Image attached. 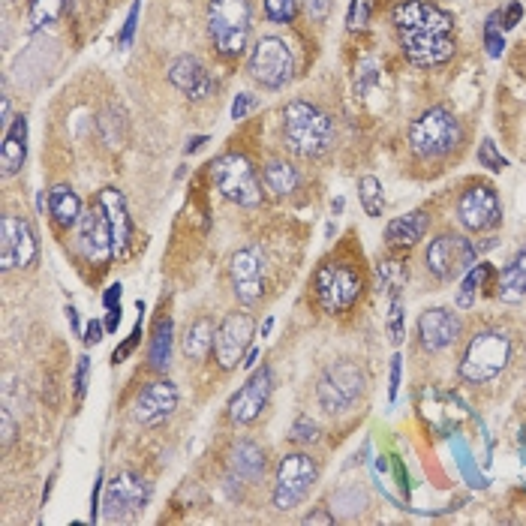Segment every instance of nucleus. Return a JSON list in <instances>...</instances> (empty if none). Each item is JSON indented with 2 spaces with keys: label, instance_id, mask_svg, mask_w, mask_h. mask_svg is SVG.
I'll list each match as a JSON object with an SVG mask.
<instances>
[{
  "label": "nucleus",
  "instance_id": "e433bc0d",
  "mask_svg": "<svg viewBox=\"0 0 526 526\" xmlns=\"http://www.w3.org/2000/svg\"><path fill=\"white\" fill-rule=\"evenodd\" d=\"M403 301H400V295L394 292V298H391V310H388V334H391V343H400L403 340V334H406V328H403Z\"/></svg>",
  "mask_w": 526,
  "mask_h": 526
},
{
  "label": "nucleus",
  "instance_id": "603ef678",
  "mask_svg": "<svg viewBox=\"0 0 526 526\" xmlns=\"http://www.w3.org/2000/svg\"><path fill=\"white\" fill-rule=\"evenodd\" d=\"M304 523H334V517H331V514H325V511H313V514H307V517H304Z\"/></svg>",
  "mask_w": 526,
  "mask_h": 526
},
{
  "label": "nucleus",
  "instance_id": "7c9ffc66",
  "mask_svg": "<svg viewBox=\"0 0 526 526\" xmlns=\"http://www.w3.org/2000/svg\"><path fill=\"white\" fill-rule=\"evenodd\" d=\"M358 199H361V208L367 217H382L385 211V196H382V184L373 178V175H364L358 181Z\"/></svg>",
  "mask_w": 526,
  "mask_h": 526
},
{
  "label": "nucleus",
  "instance_id": "bb28decb",
  "mask_svg": "<svg viewBox=\"0 0 526 526\" xmlns=\"http://www.w3.org/2000/svg\"><path fill=\"white\" fill-rule=\"evenodd\" d=\"M496 295L505 301V304H517L526 298V250H520L499 274V283H496Z\"/></svg>",
  "mask_w": 526,
  "mask_h": 526
},
{
  "label": "nucleus",
  "instance_id": "de8ad7c7",
  "mask_svg": "<svg viewBox=\"0 0 526 526\" xmlns=\"http://www.w3.org/2000/svg\"><path fill=\"white\" fill-rule=\"evenodd\" d=\"M520 16H523V7H520V4H511V7L505 10V16H502V28L511 31V28L520 22Z\"/></svg>",
  "mask_w": 526,
  "mask_h": 526
},
{
  "label": "nucleus",
  "instance_id": "79ce46f5",
  "mask_svg": "<svg viewBox=\"0 0 526 526\" xmlns=\"http://www.w3.org/2000/svg\"><path fill=\"white\" fill-rule=\"evenodd\" d=\"M13 436H16V424H13V415L4 409L0 412V442H4V448L13 442Z\"/></svg>",
  "mask_w": 526,
  "mask_h": 526
},
{
  "label": "nucleus",
  "instance_id": "f03ea898",
  "mask_svg": "<svg viewBox=\"0 0 526 526\" xmlns=\"http://www.w3.org/2000/svg\"><path fill=\"white\" fill-rule=\"evenodd\" d=\"M283 139L295 157H319L334 142V121L319 106L295 100L283 109Z\"/></svg>",
  "mask_w": 526,
  "mask_h": 526
},
{
  "label": "nucleus",
  "instance_id": "6e6d98bb",
  "mask_svg": "<svg viewBox=\"0 0 526 526\" xmlns=\"http://www.w3.org/2000/svg\"><path fill=\"white\" fill-rule=\"evenodd\" d=\"M7 4H13V0H7Z\"/></svg>",
  "mask_w": 526,
  "mask_h": 526
},
{
  "label": "nucleus",
  "instance_id": "3c124183",
  "mask_svg": "<svg viewBox=\"0 0 526 526\" xmlns=\"http://www.w3.org/2000/svg\"><path fill=\"white\" fill-rule=\"evenodd\" d=\"M121 325V307H109V316H106V331H118Z\"/></svg>",
  "mask_w": 526,
  "mask_h": 526
},
{
  "label": "nucleus",
  "instance_id": "c03bdc74",
  "mask_svg": "<svg viewBox=\"0 0 526 526\" xmlns=\"http://www.w3.org/2000/svg\"><path fill=\"white\" fill-rule=\"evenodd\" d=\"M85 388H88V358L82 355L79 358V370H76V397L79 400L85 397Z\"/></svg>",
  "mask_w": 526,
  "mask_h": 526
},
{
  "label": "nucleus",
  "instance_id": "f8f14e48",
  "mask_svg": "<svg viewBox=\"0 0 526 526\" xmlns=\"http://www.w3.org/2000/svg\"><path fill=\"white\" fill-rule=\"evenodd\" d=\"M253 331H256V322L250 313H229L220 325H217V334H214V358L223 370H232L238 367V361L244 358V352L250 349V340H253Z\"/></svg>",
  "mask_w": 526,
  "mask_h": 526
},
{
  "label": "nucleus",
  "instance_id": "4468645a",
  "mask_svg": "<svg viewBox=\"0 0 526 526\" xmlns=\"http://www.w3.org/2000/svg\"><path fill=\"white\" fill-rule=\"evenodd\" d=\"M229 277H232L235 298L244 307H253V304L262 301V295H265V262H262V253L256 247H244L229 259Z\"/></svg>",
  "mask_w": 526,
  "mask_h": 526
},
{
  "label": "nucleus",
  "instance_id": "cd10ccee",
  "mask_svg": "<svg viewBox=\"0 0 526 526\" xmlns=\"http://www.w3.org/2000/svg\"><path fill=\"white\" fill-rule=\"evenodd\" d=\"M214 334H217V328L208 316L196 319L184 334V355L193 358V361H205L208 352L214 349Z\"/></svg>",
  "mask_w": 526,
  "mask_h": 526
},
{
  "label": "nucleus",
  "instance_id": "5fc2aeb1",
  "mask_svg": "<svg viewBox=\"0 0 526 526\" xmlns=\"http://www.w3.org/2000/svg\"><path fill=\"white\" fill-rule=\"evenodd\" d=\"M67 316H70V325L79 331V310H76V307H67Z\"/></svg>",
  "mask_w": 526,
  "mask_h": 526
},
{
  "label": "nucleus",
  "instance_id": "a19ab883",
  "mask_svg": "<svg viewBox=\"0 0 526 526\" xmlns=\"http://www.w3.org/2000/svg\"><path fill=\"white\" fill-rule=\"evenodd\" d=\"M304 10L313 22H325L331 13V0H304Z\"/></svg>",
  "mask_w": 526,
  "mask_h": 526
},
{
  "label": "nucleus",
  "instance_id": "ddd939ff",
  "mask_svg": "<svg viewBox=\"0 0 526 526\" xmlns=\"http://www.w3.org/2000/svg\"><path fill=\"white\" fill-rule=\"evenodd\" d=\"M37 259V235L28 220L7 214L0 223V268H28Z\"/></svg>",
  "mask_w": 526,
  "mask_h": 526
},
{
  "label": "nucleus",
  "instance_id": "423d86ee",
  "mask_svg": "<svg viewBox=\"0 0 526 526\" xmlns=\"http://www.w3.org/2000/svg\"><path fill=\"white\" fill-rule=\"evenodd\" d=\"M211 178L229 202H235L241 208L262 205V184H259L256 172H253V166L244 154L217 157L214 166H211Z\"/></svg>",
  "mask_w": 526,
  "mask_h": 526
},
{
  "label": "nucleus",
  "instance_id": "c756f323",
  "mask_svg": "<svg viewBox=\"0 0 526 526\" xmlns=\"http://www.w3.org/2000/svg\"><path fill=\"white\" fill-rule=\"evenodd\" d=\"M151 367L154 370H166L169 361H172V319H160L157 328H154V337H151Z\"/></svg>",
  "mask_w": 526,
  "mask_h": 526
},
{
  "label": "nucleus",
  "instance_id": "37998d69",
  "mask_svg": "<svg viewBox=\"0 0 526 526\" xmlns=\"http://www.w3.org/2000/svg\"><path fill=\"white\" fill-rule=\"evenodd\" d=\"M136 19H139V0L133 4L130 16H127V25H124V34H121V46H130L133 43V31H136Z\"/></svg>",
  "mask_w": 526,
  "mask_h": 526
},
{
  "label": "nucleus",
  "instance_id": "1a4fd4ad",
  "mask_svg": "<svg viewBox=\"0 0 526 526\" xmlns=\"http://www.w3.org/2000/svg\"><path fill=\"white\" fill-rule=\"evenodd\" d=\"M364 370L355 364V361H337L331 367H325L322 379H319V403L325 412H346L361 394H364Z\"/></svg>",
  "mask_w": 526,
  "mask_h": 526
},
{
  "label": "nucleus",
  "instance_id": "aec40b11",
  "mask_svg": "<svg viewBox=\"0 0 526 526\" xmlns=\"http://www.w3.org/2000/svg\"><path fill=\"white\" fill-rule=\"evenodd\" d=\"M457 334H460V319L445 307H433L418 316V337L427 352H442L457 340Z\"/></svg>",
  "mask_w": 526,
  "mask_h": 526
},
{
  "label": "nucleus",
  "instance_id": "09e8293b",
  "mask_svg": "<svg viewBox=\"0 0 526 526\" xmlns=\"http://www.w3.org/2000/svg\"><path fill=\"white\" fill-rule=\"evenodd\" d=\"M397 388H400V355H394V358H391V385H388L391 400L397 397Z\"/></svg>",
  "mask_w": 526,
  "mask_h": 526
},
{
  "label": "nucleus",
  "instance_id": "b1692460",
  "mask_svg": "<svg viewBox=\"0 0 526 526\" xmlns=\"http://www.w3.org/2000/svg\"><path fill=\"white\" fill-rule=\"evenodd\" d=\"M427 226H430L427 211H412V214L394 217L385 226V241L391 247H412V244H418L427 235Z\"/></svg>",
  "mask_w": 526,
  "mask_h": 526
},
{
  "label": "nucleus",
  "instance_id": "9b49d317",
  "mask_svg": "<svg viewBox=\"0 0 526 526\" xmlns=\"http://www.w3.org/2000/svg\"><path fill=\"white\" fill-rule=\"evenodd\" d=\"M250 73L265 88H283L295 73L289 46L280 37H262L250 55Z\"/></svg>",
  "mask_w": 526,
  "mask_h": 526
},
{
  "label": "nucleus",
  "instance_id": "393cba45",
  "mask_svg": "<svg viewBox=\"0 0 526 526\" xmlns=\"http://www.w3.org/2000/svg\"><path fill=\"white\" fill-rule=\"evenodd\" d=\"M229 469H232V475H238L241 481L253 484V481H259L262 472H265V451H262L256 442L241 439V442L229 451Z\"/></svg>",
  "mask_w": 526,
  "mask_h": 526
},
{
  "label": "nucleus",
  "instance_id": "49530a36",
  "mask_svg": "<svg viewBox=\"0 0 526 526\" xmlns=\"http://www.w3.org/2000/svg\"><path fill=\"white\" fill-rule=\"evenodd\" d=\"M250 106H253V97H250V94H241V97L232 103V118H235V121H241V118L250 112Z\"/></svg>",
  "mask_w": 526,
  "mask_h": 526
},
{
  "label": "nucleus",
  "instance_id": "0eeeda50",
  "mask_svg": "<svg viewBox=\"0 0 526 526\" xmlns=\"http://www.w3.org/2000/svg\"><path fill=\"white\" fill-rule=\"evenodd\" d=\"M313 289H316L319 307L325 313L337 316V313H346L361 298L364 283H361L355 268H349L343 262H325L313 277Z\"/></svg>",
  "mask_w": 526,
  "mask_h": 526
},
{
  "label": "nucleus",
  "instance_id": "a18cd8bd",
  "mask_svg": "<svg viewBox=\"0 0 526 526\" xmlns=\"http://www.w3.org/2000/svg\"><path fill=\"white\" fill-rule=\"evenodd\" d=\"M103 331H106L103 322H97V319L88 322V328H85V343H88V346H97V343L103 340Z\"/></svg>",
  "mask_w": 526,
  "mask_h": 526
},
{
  "label": "nucleus",
  "instance_id": "8fccbe9b",
  "mask_svg": "<svg viewBox=\"0 0 526 526\" xmlns=\"http://www.w3.org/2000/svg\"><path fill=\"white\" fill-rule=\"evenodd\" d=\"M103 304H106V307H121V283H115V286H109V289H106Z\"/></svg>",
  "mask_w": 526,
  "mask_h": 526
},
{
  "label": "nucleus",
  "instance_id": "ea45409f",
  "mask_svg": "<svg viewBox=\"0 0 526 526\" xmlns=\"http://www.w3.org/2000/svg\"><path fill=\"white\" fill-rule=\"evenodd\" d=\"M139 340H142V319L136 322V328H133V334H130V340H127V343H121V346L115 349V355H112V361H115V364H121V361H124L127 355H133V349L139 346Z\"/></svg>",
  "mask_w": 526,
  "mask_h": 526
},
{
  "label": "nucleus",
  "instance_id": "72a5a7b5",
  "mask_svg": "<svg viewBox=\"0 0 526 526\" xmlns=\"http://www.w3.org/2000/svg\"><path fill=\"white\" fill-rule=\"evenodd\" d=\"M370 16H373V0H352L349 16H346V28L349 31H364L370 25Z\"/></svg>",
  "mask_w": 526,
  "mask_h": 526
},
{
  "label": "nucleus",
  "instance_id": "7ed1b4c3",
  "mask_svg": "<svg viewBox=\"0 0 526 526\" xmlns=\"http://www.w3.org/2000/svg\"><path fill=\"white\" fill-rule=\"evenodd\" d=\"M460 139H463L460 121L442 106L427 109L409 127V148L421 160H439V157L451 154L460 145Z\"/></svg>",
  "mask_w": 526,
  "mask_h": 526
},
{
  "label": "nucleus",
  "instance_id": "f3484780",
  "mask_svg": "<svg viewBox=\"0 0 526 526\" xmlns=\"http://www.w3.org/2000/svg\"><path fill=\"white\" fill-rule=\"evenodd\" d=\"M271 388H274L271 367H259V370L238 388V394L229 400V418H232L235 424H253V421L262 415V409L268 406Z\"/></svg>",
  "mask_w": 526,
  "mask_h": 526
},
{
  "label": "nucleus",
  "instance_id": "5701e85b",
  "mask_svg": "<svg viewBox=\"0 0 526 526\" xmlns=\"http://www.w3.org/2000/svg\"><path fill=\"white\" fill-rule=\"evenodd\" d=\"M28 160V121L19 115L13 127L4 133V148H0V169L7 178L19 175Z\"/></svg>",
  "mask_w": 526,
  "mask_h": 526
},
{
  "label": "nucleus",
  "instance_id": "c85d7f7f",
  "mask_svg": "<svg viewBox=\"0 0 526 526\" xmlns=\"http://www.w3.org/2000/svg\"><path fill=\"white\" fill-rule=\"evenodd\" d=\"M262 184H265L268 193H274V196H292V193L298 190L301 178H298V169H295V166H289V163H283V160H274V163L265 166Z\"/></svg>",
  "mask_w": 526,
  "mask_h": 526
},
{
  "label": "nucleus",
  "instance_id": "864d4df0",
  "mask_svg": "<svg viewBox=\"0 0 526 526\" xmlns=\"http://www.w3.org/2000/svg\"><path fill=\"white\" fill-rule=\"evenodd\" d=\"M205 142H208L205 136H196V139H190V142H187V154H193V151H199V148H202Z\"/></svg>",
  "mask_w": 526,
  "mask_h": 526
},
{
  "label": "nucleus",
  "instance_id": "4c0bfd02",
  "mask_svg": "<svg viewBox=\"0 0 526 526\" xmlns=\"http://www.w3.org/2000/svg\"><path fill=\"white\" fill-rule=\"evenodd\" d=\"M484 43H487V52H490V58H499V55H502V49H505V40H502V34L496 31V16H490V22H487V31H484Z\"/></svg>",
  "mask_w": 526,
  "mask_h": 526
},
{
  "label": "nucleus",
  "instance_id": "20e7f679",
  "mask_svg": "<svg viewBox=\"0 0 526 526\" xmlns=\"http://www.w3.org/2000/svg\"><path fill=\"white\" fill-rule=\"evenodd\" d=\"M508 358H511V340L505 331H496V328L478 331L463 352L460 376L472 385H484L505 370Z\"/></svg>",
  "mask_w": 526,
  "mask_h": 526
},
{
  "label": "nucleus",
  "instance_id": "6e6552de",
  "mask_svg": "<svg viewBox=\"0 0 526 526\" xmlns=\"http://www.w3.org/2000/svg\"><path fill=\"white\" fill-rule=\"evenodd\" d=\"M319 478V466L313 463L310 454H286L277 466V478H274V505L280 511H292L295 505L304 502V496L310 493V487Z\"/></svg>",
  "mask_w": 526,
  "mask_h": 526
},
{
  "label": "nucleus",
  "instance_id": "f257e3e1",
  "mask_svg": "<svg viewBox=\"0 0 526 526\" xmlns=\"http://www.w3.org/2000/svg\"><path fill=\"white\" fill-rule=\"evenodd\" d=\"M394 28L403 55L415 67H442L454 58V19L427 0H400L394 7Z\"/></svg>",
  "mask_w": 526,
  "mask_h": 526
},
{
  "label": "nucleus",
  "instance_id": "39448f33",
  "mask_svg": "<svg viewBox=\"0 0 526 526\" xmlns=\"http://www.w3.org/2000/svg\"><path fill=\"white\" fill-rule=\"evenodd\" d=\"M208 34L223 58H238L250 37V0H211Z\"/></svg>",
  "mask_w": 526,
  "mask_h": 526
},
{
  "label": "nucleus",
  "instance_id": "6ab92c4d",
  "mask_svg": "<svg viewBox=\"0 0 526 526\" xmlns=\"http://www.w3.org/2000/svg\"><path fill=\"white\" fill-rule=\"evenodd\" d=\"M178 409V388L169 379L151 382L133 403V418L145 427L163 424Z\"/></svg>",
  "mask_w": 526,
  "mask_h": 526
},
{
  "label": "nucleus",
  "instance_id": "a211bd4d",
  "mask_svg": "<svg viewBox=\"0 0 526 526\" xmlns=\"http://www.w3.org/2000/svg\"><path fill=\"white\" fill-rule=\"evenodd\" d=\"M151 499V487L145 478L136 472H121L109 481L106 487V517H124V514H139Z\"/></svg>",
  "mask_w": 526,
  "mask_h": 526
},
{
  "label": "nucleus",
  "instance_id": "4be33fe9",
  "mask_svg": "<svg viewBox=\"0 0 526 526\" xmlns=\"http://www.w3.org/2000/svg\"><path fill=\"white\" fill-rule=\"evenodd\" d=\"M100 208L106 211L109 217V226H112V244H115V256H124L127 247H130V235H133V223H130V211H127V199L121 190L115 187H106L100 190L97 196Z\"/></svg>",
  "mask_w": 526,
  "mask_h": 526
},
{
  "label": "nucleus",
  "instance_id": "9d476101",
  "mask_svg": "<svg viewBox=\"0 0 526 526\" xmlns=\"http://www.w3.org/2000/svg\"><path fill=\"white\" fill-rule=\"evenodd\" d=\"M475 244L466 241L463 235H454V232H445L439 235L436 241H430L427 247V271L436 277V280H457L463 277L472 262H475Z\"/></svg>",
  "mask_w": 526,
  "mask_h": 526
},
{
  "label": "nucleus",
  "instance_id": "f704fd0d",
  "mask_svg": "<svg viewBox=\"0 0 526 526\" xmlns=\"http://www.w3.org/2000/svg\"><path fill=\"white\" fill-rule=\"evenodd\" d=\"M265 13H268V19H271V22L286 25V22H292V19H295L298 7H295V0H265Z\"/></svg>",
  "mask_w": 526,
  "mask_h": 526
},
{
  "label": "nucleus",
  "instance_id": "2eb2a0df",
  "mask_svg": "<svg viewBox=\"0 0 526 526\" xmlns=\"http://www.w3.org/2000/svg\"><path fill=\"white\" fill-rule=\"evenodd\" d=\"M457 217L469 232H490L502 223V205L493 187L475 184L457 202Z\"/></svg>",
  "mask_w": 526,
  "mask_h": 526
},
{
  "label": "nucleus",
  "instance_id": "2f4dec72",
  "mask_svg": "<svg viewBox=\"0 0 526 526\" xmlns=\"http://www.w3.org/2000/svg\"><path fill=\"white\" fill-rule=\"evenodd\" d=\"M487 277H490V265H478V268H472V271L463 277V283H460V289H457V307H460V310H469V307H472L475 292L484 286Z\"/></svg>",
  "mask_w": 526,
  "mask_h": 526
},
{
  "label": "nucleus",
  "instance_id": "473e14b6",
  "mask_svg": "<svg viewBox=\"0 0 526 526\" xmlns=\"http://www.w3.org/2000/svg\"><path fill=\"white\" fill-rule=\"evenodd\" d=\"M61 13H64V0H31V25L37 31L55 25Z\"/></svg>",
  "mask_w": 526,
  "mask_h": 526
},
{
  "label": "nucleus",
  "instance_id": "c9c22d12",
  "mask_svg": "<svg viewBox=\"0 0 526 526\" xmlns=\"http://www.w3.org/2000/svg\"><path fill=\"white\" fill-rule=\"evenodd\" d=\"M478 163H481L484 169H490V172H502V169H508V160L496 151V145H493L490 139L481 142V148H478Z\"/></svg>",
  "mask_w": 526,
  "mask_h": 526
},
{
  "label": "nucleus",
  "instance_id": "dca6fc26",
  "mask_svg": "<svg viewBox=\"0 0 526 526\" xmlns=\"http://www.w3.org/2000/svg\"><path fill=\"white\" fill-rule=\"evenodd\" d=\"M79 253L91 262V265H106L115 256V244H112V226L106 211L97 205H91L82 220H79Z\"/></svg>",
  "mask_w": 526,
  "mask_h": 526
},
{
  "label": "nucleus",
  "instance_id": "412c9836",
  "mask_svg": "<svg viewBox=\"0 0 526 526\" xmlns=\"http://www.w3.org/2000/svg\"><path fill=\"white\" fill-rule=\"evenodd\" d=\"M169 79H172V85L181 91V94H187L190 100H208L211 94H214V79H211V73L196 61V58H178L172 67H169Z\"/></svg>",
  "mask_w": 526,
  "mask_h": 526
},
{
  "label": "nucleus",
  "instance_id": "58836bf2",
  "mask_svg": "<svg viewBox=\"0 0 526 526\" xmlns=\"http://www.w3.org/2000/svg\"><path fill=\"white\" fill-rule=\"evenodd\" d=\"M292 439H295V442H316V439H319V427H316V421H310V418H298L295 427H292Z\"/></svg>",
  "mask_w": 526,
  "mask_h": 526
},
{
  "label": "nucleus",
  "instance_id": "a878e982",
  "mask_svg": "<svg viewBox=\"0 0 526 526\" xmlns=\"http://www.w3.org/2000/svg\"><path fill=\"white\" fill-rule=\"evenodd\" d=\"M49 214L61 229H73L82 220V199L70 184H58L49 190Z\"/></svg>",
  "mask_w": 526,
  "mask_h": 526
}]
</instances>
